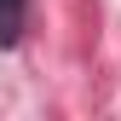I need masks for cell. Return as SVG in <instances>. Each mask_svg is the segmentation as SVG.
Masks as SVG:
<instances>
[{"label": "cell", "instance_id": "6da1fadb", "mask_svg": "<svg viewBox=\"0 0 121 121\" xmlns=\"http://www.w3.org/2000/svg\"><path fill=\"white\" fill-rule=\"evenodd\" d=\"M23 6L29 0H0V46H12L23 35Z\"/></svg>", "mask_w": 121, "mask_h": 121}]
</instances>
